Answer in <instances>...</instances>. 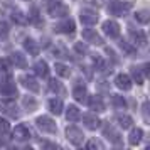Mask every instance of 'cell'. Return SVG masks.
<instances>
[{"label": "cell", "instance_id": "obj_1", "mask_svg": "<svg viewBox=\"0 0 150 150\" xmlns=\"http://www.w3.org/2000/svg\"><path fill=\"white\" fill-rule=\"evenodd\" d=\"M132 10V4L130 2H125V0H113L108 4V12L111 15H116V17H123L127 15Z\"/></svg>", "mask_w": 150, "mask_h": 150}, {"label": "cell", "instance_id": "obj_2", "mask_svg": "<svg viewBox=\"0 0 150 150\" xmlns=\"http://www.w3.org/2000/svg\"><path fill=\"white\" fill-rule=\"evenodd\" d=\"M66 138L69 140V143H73V145H76V147H79V145L83 143V140H84V135H83V132L78 128V127L71 125V127L66 128Z\"/></svg>", "mask_w": 150, "mask_h": 150}, {"label": "cell", "instance_id": "obj_3", "mask_svg": "<svg viewBox=\"0 0 150 150\" xmlns=\"http://www.w3.org/2000/svg\"><path fill=\"white\" fill-rule=\"evenodd\" d=\"M35 123H37V128L41 132H44V133H56V130H57L56 122L52 118H49V116H39L35 120Z\"/></svg>", "mask_w": 150, "mask_h": 150}, {"label": "cell", "instance_id": "obj_4", "mask_svg": "<svg viewBox=\"0 0 150 150\" xmlns=\"http://www.w3.org/2000/svg\"><path fill=\"white\" fill-rule=\"evenodd\" d=\"M0 96H2V100H5V101L15 100V98H17V86H15V83H12V81L4 83L2 88H0Z\"/></svg>", "mask_w": 150, "mask_h": 150}, {"label": "cell", "instance_id": "obj_5", "mask_svg": "<svg viewBox=\"0 0 150 150\" xmlns=\"http://www.w3.org/2000/svg\"><path fill=\"white\" fill-rule=\"evenodd\" d=\"M103 135L106 137L111 143H115V145H120V143H122V135H120L110 123H106V125L103 127Z\"/></svg>", "mask_w": 150, "mask_h": 150}, {"label": "cell", "instance_id": "obj_6", "mask_svg": "<svg viewBox=\"0 0 150 150\" xmlns=\"http://www.w3.org/2000/svg\"><path fill=\"white\" fill-rule=\"evenodd\" d=\"M83 39L86 42H89V44H95V46H101L103 44L101 35L98 34L95 29H84L83 30Z\"/></svg>", "mask_w": 150, "mask_h": 150}, {"label": "cell", "instance_id": "obj_7", "mask_svg": "<svg viewBox=\"0 0 150 150\" xmlns=\"http://www.w3.org/2000/svg\"><path fill=\"white\" fill-rule=\"evenodd\" d=\"M74 29H76L74 21L66 19V21H62V22H59V24H56L54 30H56V32H59V34H74Z\"/></svg>", "mask_w": 150, "mask_h": 150}, {"label": "cell", "instance_id": "obj_8", "mask_svg": "<svg viewBox=\"0 0 150 150\" xmlns=\"http://www.w3.org/2000/svg\"><path fill=\"white\" fill-rule=\"evenodd\" d=\"M103 32L108 35L110 39H116L120 35V25L115 21H106L103 24Z\"/></svg>", "mask_w": 150, "mask_h": 150}, {"label": "cell", "instance_id": "obj_9", "mask_svg": "<svg viewBox=\"0 0 150 150\" xmlns=\"http://www.w3.org/2000/svg\"><path fill=\"white\" fill-rule=\"evenodd\" d=\"M130 37H132V41H133V44H137L138 47H145L147 46V35H145V32H142V30H138V29H133L130 27Z\"/></svg>", "mask_w": 150, "mask_h": 150}, {"label": "cell", "instance_id": "obj_10", "mask_svg": "<svg viewBox=\"0 0 150 150\" xmlns=\"http://www.w3.org/2000/svg\"><path fill=\"white\" fill-rule=\"evenodd\" d=\"M12 135H14L15 140L24 142V140H29V138H30V130H29V127H25V125H17L14 128V132H12Z\"/></svg>", "mask_w": 150, "mask_h": 150}, {"label": "cell", "instance_id": "obj_11", "mask_svg": "<svg viewBox=\"0 0 150 150\" xmlns=\"http://www.w3.org/2000/svg\"><path fill=\"white\" fill-rule=\"evenodd\" d=\"M79 17H81V22L83 24H86V25H93V24H96L98 19H100L95 10H89V8H83Z\"/></svg>", "mask_w": 150, "mask_h": 150}, {"label": "cell", "instance_id": "obj_12", "mask_svg": "<svg viewBox=\"0 0 150 150\" xmlns=\"http://www.w3.org/2000/svg\"><path fill=\"white\" fill-rule=\"evenodd\" d=\"M21 83L29 91H32V93H37L39 91V83H37V79H35L34 76H27V74L21 76Z\"/></svg>", "mask_w": 150, "mask_h": 150}, {"label": "cell", "instance_id": "obj_13", "mask_svg": "<svg viewBox=\"0 0 150 150\" xmlns=\"http://www.w3.org/2000/svg\"><path fill=\"white\" fill-rule=\"evenodd\" d=\"M116 88L123 89V91H130L132 89V79H130L128 74H118L115 79Z\"/></svg>", "mask_w": 150, "mask_h": 150}, {"label": "cell", "instance_id": "obj_14", "mask_svg": "<svg viewBox=\"0 0 150 150\" xmlns=\"http://www.w3.org/2000/svg\"><path fill=\"white\" fill-rule=\"evenodd\" d=\"M83 123H84V127H86V128L96 130L100 125H101V120H100L96 115H91V113H88V115L83 116Z\"/></svg>", "mask_w": 150, "mask_h": 150}, {"label": "cell", "instance_id": "obj_15", "mask_svg": "<svg viewBox=\"0 0 150 150\" xmlns=\"http://www.w3.org/2000/svg\"><path fill=\"white\" fill-rule=\"evenodd\" d=\"M49 14H51V17H62V15L68 14V7H64L61 2H56V5L51 4L49 5Z\"/></svg>", "mask_w": 150, "mask_h": 150}, {"label": "cell", "instance_id": "obj_16", "mask_svg": "<svg viewBox=\"0 0 150 150\" xmlns=\"http://www.w3.org/2000/svg\"><path fill=\"white\" fill-rule=\"evenodd\" d=\"M142 138H143V130L142 128H133L128 135V142H130V145L135 147V145H138V143L142 142Z\"/></svg>", "mask_w": 150, "mask_h": 150}, {"label": "cell", "instance_id": "obj_17", "mask_svg": "<svg viewBox=\"0 0 150 150\" xmlns=\"http://www.w3.org/2000/svg\"><path fill=\"white\" fill-rule=\"evenodd\" d=\"M34 71L37 76H41V78H47L49 76V66L46 61H37L34 64Z\"/></svg>", "mask_w": 150, "mask_h": 150}, {"label": "cell", "instance_id": "obj_18", "mask_svg": "<svg viewBox=\"0 0 150 150\" xmlns=\"http://www.w3.org/2000/svg\"><path fill=\"white\" fill-rule=\"evenodd\" d=\"M73 96H74L76 101H86V96H88V91H86V88L83 86V84H78V86H74V89H73Z\"/></svg>", "mask_w": 150, "mask_h": 150}, {"label": "cell", "instance_id": "obj_19", "mask_svg": "<svg viewBox=\"0 0 150 150\" xmlns=\"http://www.w3.org/2000/svg\"><path fill=\"white\" fill-rule=\"evenodd\" d=\"M10 61H12V64L17 66V68H25V66H27L25 56L22 54V52H12V54H10Z\"/></svg>", "mask_w": 150, "mask_h": 150}, {"label": "cell", "instance_id": "obj_20", "mask_svg": "<svg viewBox=\"0 0 150 150\" xmlns=\"http://www.w3.org/2000/svg\"><path fill=\"white\" fill-rule=\"evenodd\" d=\"M89 106H91V110H95V111H105V103H103L101 96H91L89 98Z\"/></svg>", "mask_w": 150, "mask_h": 150}, {"label": "cell", "instance_id": "obj_21", "mask_svg": "<svg viewBox=\"0 0 150 150\" xmlns=\"http://www.w3.org/2000/svg\"><path fill=\"white\" fill-rule=\"evenodd\" d=\"M24 47H25V51H27L29 54H32V56L39 54V46H37V42H35L34 39H30V37H27V39L24 41Z\"/></svg>", "mask_w": 150, "mask_h": 150}, {"label": "cell", "instance_id": "obj_22", "mask_svg": "<svg viewBox=\"0 0 150 150\" xmlns=\"http://www.w3.org/2000/svg\"><path fill=\"white\" fill-rule=\"evenodd\" d=\"M115 122L118 123L123 130L130 128V127L133 125V120H132V116H128V115H116L115 116Z\"/></svg>", "mask_w": 150, "mask_h": 150}, {"label": "cell", "instance_id": "obj_23", "mask_svg": "<svg viewBox=\"0 0 150 150\" xmlns=\"http://www.w3.org/2000/svg\"><path fill=\"white\" fill-rule=\"evenodd\" d=\"M66 118H68V122H76L79 118V108L74 105H69L66 108Z\"/></svg>", "mask_w": 150, "mask_h": 150}, {"label": "cell", "instance_id": "obj_24", "mask_svg": "<svg viewBox=\"0 0 150 150\" xmlns=\"http://www.w3.org/2000/svg\"><path fill=\"white\" fill-rule=\"evenodd\" d=\"M49 110H51V113H54V115H61L62 113V101L61 100H49Z\"/></svg>", "mask_w": 150, "mask_h": 150}, {"label": "cell", "instance_id": "obj_25", "mask_svg": "<svg viewBox=\"0 0 150 150\" xmlns=\"http://www.w3.org/2000/svg\"><path fill=\"white\" fill-rule=\"evenodd\" d=\"M132 78L137 81V84H143L145 81V73L142 68H132Z\"/></svg>", "mask_w": 150, "mask_h": 150}, {"label": "cell", "instance_id": "obj_26", "mask_svg": "<svg viewBox=\"0 0 150 150\" xmlns=\"http://www.w3.org/2000/svg\"><path fill=\"white\" fill-rule=\"evenodd\" d=\"M56 73L59 76H62V78H69L71 76V69H69V66H66V64H61V62H56Z\"/></svg>", "mask_w": 150, "mask_h": 150}, {"label": "cell", "instance_id": "obj_27", "mask_svg": "<svg viewBox=\"0 0 150 150\" xmlns=\"http://www.w3.org/2000/svg\"><path fill=\"white\" fill-rule=\"evenodd\" d=\"M22 103H24V106L27 108V111H34V110L37 108V103H35V100L32 96H24Z\"/></svg>", "mask_w": 150, "mask_h": 150}, {"label": "cell", "instance_id": "obj_28", "mask_svg": "<svg viewBox=\"0 0 150 150\" xmlns=\"http://www.w3.org/2000/svg\"><path fill=\"white\" fill-rule=\"evenodd\" d=\"M111 103L115 105L116 108H127V101H125V98L120 95H111Z\"/></svg>", "mask_w": 150, "mask_h": 150}, {"label": "cell", "instance_id": "obj_29", "mask_svg": "<svg viewBox=\"0 0 150 150\" xmlns=\"http://www.w3.org/2000/svg\"><path fill=\"white\" fill-rule=\"evenodd\" d=\"M135 19L140 24H147V22L150 21V14H149V10H138L135 14Z\"/></svg>", "mask_w": 150, "mask_h": 150}, {"label": "cell", "instance_id": "obj_30", "mask_svg": "<svg viewBox=\"0 0 150 150\" xmlns=\"http://www.w3.org/2000/svg\"><path fill=\"white\" fill-rule=\"evenodd\" d=\"M49 91L51 93H62V84L57 79H51L49 81Z\"/></svg>", "mask_w": 150, "mask_h": 150}, {"label": "cell", "instance_id": "obj_31", "mask_svg": "<svg viewBox=\"0 0 150 150\" xmlns=\"http://www.w3.org/2000/svg\"><path fill=\"white\" fill-rule=\"evenodd\" d=\"M93 64H95V68L98 71H105V62L100 56H93Z\"/></svg>", "mask_w": 150, "mask_h": 150}, {"label": "cell", "instance_id": "obj_32", "mask_svg": "<svg viewBox=\"0 0 150 150\" xmlns=\"http://www.w3.org/2000/svg\"><path fill=\"white\" fill-rule=\"evenodd\" d=\"M8 130H10L8 122H7V120H4V118H0V133H2V135H7Z\"/></svg>", "mask_w": 150, "mask_h": 150}, {"label": "cell", "instance_id": "obj_33", "mask_svg": "<svg viewBox=\"0 0 150 150\" xmlns=\"http://www.w3.org/2000/svg\"><path fill=\"white\" fill-rule=\"evenodd\" d=\"M86 147H88V149H100V150H103V143L98 142L96 138H93V140H89V142L86 143Z\"/></svg>", "mask_w": 150, "mask_h": 150}, {"label": "cell", "instance_id": "obj_34", "mask_svg": "<svg viewBox=\"0 0 150 150\" xmlns=\"http://www.w3.org/2000/svg\"><path fill=\"white\" fill-rule=\"evenodd\" d=\"M12 19H14L15 22H19V24H24V22H25V17H24V14H22L21 10H15L14 14H12Z\"/></svg>", "mask_w": 150, "mask_h": 150}, {"label": "cell", "instance_id": "obj_35", "mask_svg": "<svg viewBox=\"0 0 150 150\" xmlns=\"http://www.w3.org/2000/svg\"><path fill=\"white\" fill-rule=\"evenodd\" d=\"M120 47H122L123 51L127 52V54H133V52H135V49L132 47V46H130L128 42H125V41H122V42H120Z\"/></svg>", "mask_w": 150, "mask_h": 150}, {"label": "cell", "instance_id": "obj_36", "mask_svg": "<svg viewBox=\"0 0 150 150\" xmlns=\"http://www.w3.org/2000/svg\"><path fill=\"white\" fill-rule=\"evenodd\" d=\"M74 51L76 52H79V54H86V52H88V47H86L84 44H81V42H76L74 44Z\"/></svg>", "mask_w": 150, "mask_h": 150}, {"label": "cell", "instance_id": "obj_37", "mask_svg": "<svg viewBox=\"0 0 150 150\" xmlns=\"http://www.w3.org/2000/svg\"><path fill=\"white\" fill-rule=\"evenodd\" d=\"M0 35L2 37H7L8 35V24L7 22H0Z\"/></svg>", "mask_w": 150, "mask_h": 150}, {"label": "cell", "instance_id": "obj_38", "mask_svg": "<svg viewBox=\"0 0 150 150\" xmlns=\"http://www.w3.org/2000/svg\"><path fill=\"white\" fill-rule=\"evenodd\" d=\"M32 22H35V24H39V10L37 8H32V12H30V17H29Z\"/></svg>", "mask_w": 150, "mask_h": 150}, {"label": "cell", "instance_id": "obj_39", "mask_svg": "<svg viewBox=\"0 0 150 150\" xmlns=\"http://www.w3.org/2000/svg\"><path fill=\"white\" fill-rule=\"evenodd\" d=\"M142 113H143V118H145V122H149V103H147V101L143 103Z\"/></svg>", "mask_w": 150, "mask_h": 150}, {"label": "cell", "instance_id": "obj_40", "mask_svg": "<svg viewBox=\"0 0 150 150\" xmlns=\"http://www.w3.org/2000/svg\"><path fill=\"white\" fill-rule=\"evenodd\" d=\"M42 147H49V149H57V145H56V143H47V142L42 143Z\"/></svg>", "mask_w": 150, "mask_h": 150}, {"label": "cell", "instance_id": "obj_41", "mask_svg": "<svg viewBox=\"0 0 150 150\" xmlns=\"http://www.w3.org/2000/svg\"><path fill=\"white\" fill-rule=\"evenodd\" d=\"M8 113H10V116H14V118L19 116V111H14V108H8Z\"/></svg>", "mask_w": 150, "mask_h": 150}]
</instances>
